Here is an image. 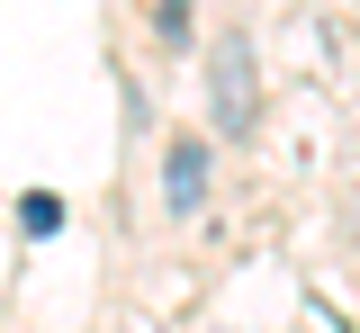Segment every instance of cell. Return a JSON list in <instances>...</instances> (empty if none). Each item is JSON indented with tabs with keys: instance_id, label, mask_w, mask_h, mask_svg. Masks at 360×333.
I'll return each mask as SVG.
<instances>
[{
	"instance_id": "1",
	"label": "cell",
	"mask_w": 360,
	"mask_h": 333,
	"mask_svg": "<svg viewBox=\"0 0 360 333\" xmlns=\"http://www.w3.org/2000/svg\"><path fill=\"white\" fill-rule=\"evenodd\" d=\"M207 108H217V136L252 144V117H262V72H252V37L225 27L207 46Z\"/></svg>"
},
{
	"instance_id": "2",
	"label": "cell",
	"mask_w": 360,
	"mask_h": 333,
	"mask_svg": "<svg viewBox=\"0 0 360 333\" xmlns=\"http://www.w3.org/2000/svg\"><path fill=\"white\" fill-rule=\"evenodd\" d=\"M162 207L172 216H198L207 207V136H172L162 144Z\"/></svg>"
},
{
	"instance_id": "3",
	"label": "cell",
	"mask_w": 360,
	"mask_h": 333,
	"mask_svg": "<svg viewBox=\"0 0 360 333\" xmlns=\"http://www.w3.org/2000/svg\"><path fill=\"white\" fill-rule=\"evenodd\" d=\"M18 235H63V198L27 190V198H18Z\"/></svg>"
},
{
	"instance_id": "4",
	"label": "cell",
	"mask_w": 360,
	"mask_h": 333,
	"mask_svg": "<svg viewBox=\"0 0 360 333\" xmlns=\"http://www.w3.org/2000/svg\"><path fill=\"white\" fill-rule=\"evenodd\" d=\"M153 27H162V46H189V0H162Z\"/></svg>"
}]
</instances>
